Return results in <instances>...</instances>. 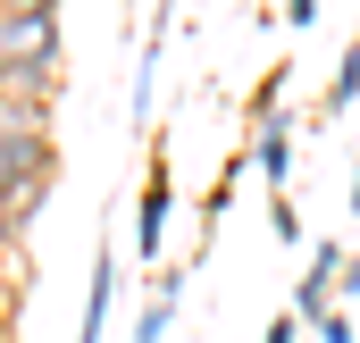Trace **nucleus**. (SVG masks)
<instances>
[{"mask_svg": "<svg viewBox=\"0 0 360 343\" xmlns=\"http://www.w3.org/2000/svg\"><path fill=\"white\" fill-rule=\"evenodd\" d=\"M68 25L42 0H0V67H59Z\"/></svg>", "mask_w": 360, "mask_h": 343, "instance_id": "obj_1", "label": "nucleus"}, {"mask_svg": "<svg viewBox=\"0 0 360 343\" xmlns=\"http://www.w3.org/2000/svg\"><path fill=\"white\" fill-rule=\"evenodd\" d=\"M168 218H176V176H168V160H151L143 201H134V259L160 268V235H168Z\"/></svg>", "mask_w": 360, "mask_h": 343, "instance_id": "obj_2", "label": "nucleus"}, {"mask_svg": "<svg viewBox=\"0 0 360 343\" xmlns=\"http://www.w3.org/2000/svg\"><path fill=\"white\" fill-rule=\"evenodd\" d=\"M335 259H344V243H319V252H310V276L293 285V318H302V327H327V318L344 310V302H335Z\"/></svg>", "mask_w": 360, "mask_h": 343, "instance_id": "obj_3", "label": "nucleus"}, {"mask_svg": "<svg viewBox=\"0 0 360 343\" xmlns=\"http://www.w3.org/2000/svg\"><path fill=\"white\" fill-rule=\"evenodd\" d=\"M109 310H117V252L101 243V252H92V293H84V318H76V343L109 335Z\"/></svg>", "mask_w": 360, "mask_h": 343, "instance_id": "obj_4", "label": "nucleus"}, {"mask_svg": "<svg viewBox=\"0 0 360 343\" xmlns=\"http://www.w3.org/2000/svg\"><path fill=\"white\" fill-rule=\"evenodd\" d=\"M42 193H51V184H34V176H0V259L25 243V226H34Z\"/></svg>", "mask_w": 360, "mask_h": 343, "instance_id": "obj_5", "label": "nucleus"}, {"mask_svg": "<svg viewBox=\"0 0 360 343\" xmlns=\"http://www.w3.org/2000/svg\"><path fill=\"white\" fill-rule=\"evenodd\" d=\"M0 109L51 117V109H59V67H0Z\"/></svg>", "mask_w": 360, "mask_h": 343, "instance_id": "obj_6", "label": "nucleus"}, {"mask_svg": "<svg viewBox=\"0 0 360 343\" xmlns=\"http://www.w3.org/2000/svg\"><path fill=\"white\" fill-rule=\"evenodd\" d=\"M252 168L269 176V193H285V184H293V117L252 126Z\"/></svg>", "mask_w": 360, "mask_h": 343, "instance_id": "obj_7", "label": "nucleus"}, {"mask_svg": "<svg viewBox=\"0 0 360 343\" xmlns=\"http://www.w3.org/2000/svg\"><path fill=\"white\" fill-rule=\"evenodd\" d=\"M176 302H184V268H160V276H151V302H143V318H134V343H160V335H168Z\"/></svg>", "mask_w": 360, "mask_h": 343, "instance_id": "obj_8", "label": "nucleus"}, {"mask_svg": "<svg viewBox=\"0 0 360 343\" xmlns=\"http://www.w3.org/2000/svg\"><path fill=\"white\" fill-rule=\"evenodd\" d=\"M352 101H360V34L344 42V76L327 84V117H335V109H352Z\"/></svg>", "mask_w": 360, "mask_h": 343, "instance_id": "obj_9", "label": "nucleus"}, {"mask_svg": "<svg viewBox=\"0 0 360 343\" xmlns=\"http://www.w3.org/2000/svg\"><path fill=\"white\" fill-rule=\"evenodd\" d=\"M269 226H276V243H302V209H293V193L269 201Z\"/></svg>", "mask_w": 360, "mask_h": 343, "instance_id": "obj_10", "label": "nucleus"}, {"mask_svg": "<svg viewBox=\"0 0 360 343\" xmlns=\"http://www.w3.org/2000/svg\"><path fill=\"white\" fill-rule=\"evenodd\" d=\"M335 302H360V252L335 259Z\"/></svg>", "mask_w": 360, "mask_h": 343, "instance_id": "obj_11", "label": "nucleus"}, {"mask_svg": "<svg viewBox=\"0 0 360 343\" xmlns=\"http://www.w3.org/2000/svg\"><path fill=\"white\" fill-rule=\"evenodd\" d=\"M293 335H302V318H293V310H276V318H269V343H293Z\"/></svg>", "mask_w": 360, "mask_h": 343, "instance_id": "obj_12", "label": "nucleus"}, {"mask_svg": "<svg viewBox=\"0 0 360 343\" xmlns=\"http://www.w3.org/2000/svg\"><path fill=\"white\" fill-rule=\"evenodd\" d=\"M319 343H352V318H344V310H335V318H327V327H319Z\"/></svg>", "mask_w": 360, "mask_h": 343, "instance_id": "obj_13", "label": "nucleus"}, {"mask_svg": "<svg viewBox=\"0 0 360 343\" xmlns=\"http://www.w3.org/2000/svg\"><path fill=\"white\" fill-rule=\"evenodd\" d=\"M8 302H17V276H8V259H0V327H8Z\"/></svg>", "mask_w": 360, "mask_h": 343, "instance_id": "obj_14", "label": "nucleus"}, {"mask_svg": "<svg viewBox=\"0 0 360 343\" xmlns=\"http://www.w3.org/2000/svg\"><path fill=\"white\" fill-rule=\"evenodd\" d=\"M352 218H360V176H352Z\"/></svg>", "mask_w": 360, "mask_h": 343, "instance_id": "obj_15", "label": "nucleus"}, {"mask_svg": "<svg viewBox=\"0 0 360 343\" xmlns=\"http://www.w3.org/2000/svg\"><path fill=\"white\" fill-rule=\"evenodd\" d=\"M0 343H17V335H8V327H0Z\"/></svg>", "mask_w": 360, "mask_h": 343, "instance_id": "obj_16", "label": "nucleus"}]
</instances>
